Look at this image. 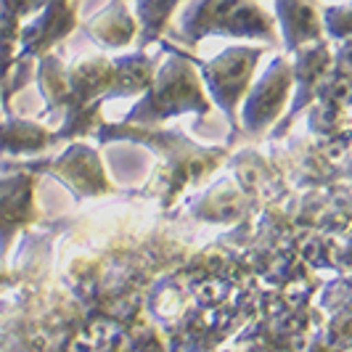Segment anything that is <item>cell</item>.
<instances>
[{"instance_id": "cell-1", "label": "cell", "mask_w": 352, "mask_h": 352, "mask_svg": "<svg viewBox=\"0 0 352 352\" xmlns=\"http://www.w3.org/2000/svg\"><path fill=\"white\" fill-rule=\"evenodd\" d=\"M183 32L191 37V43L210 32L270 35V21L249 0H196L186 11Z\"/></svg>"}, {"instance_id": "cell-2", "label": "cell", "mask_w": 352, "mask_h": 352, "mask_svg": "<svg viewBox=\"0 0 352 352\" xmlns=\"http://www.w3.org/2000/svg\"><path fill=\"white\" fill-rule=\"evenodd\" d=\"M183 109H207V101L194 69L173 58V64L159 72L157 82L151 85L143 106L133 111V117H167Z\"/></svg>"}, {"instance_id": "cell-3", "label": "cell", "mask_w": 352, "mask_h": 352, "mask_svg": "<svg viewBox=\"0 0 352 352\" xmlns=\"http://www.w3.org/2000/svg\"><path fill=\"white\" fill-rule=\"evenodd\" d=\"M257 56H260V51H254V48H230L204 67L207 85L228 114L239 106V101L247 93Z\"/></svg>"}, {"instance_id": "cell-4", "label": "cell", "mask_w": 352, "mask_h": 352, "mask_svg": "<svg viewBox=\"0 0 352 352\" xmlns=\"http://www.w3.org/2000/svg\"><path fill=\"white\" fill-rule=\"evenodd\" d=\"M292 90V67L276 58V64L267 69L260 85L252 90L247 106H244V122L249 124V130H263L278 117V111L283 109V101Z\"/></svg>"}, {"instance_id": "cell-5", "label": "cell", "mask_w": 352, "mask_h": 352, "mask_svg": "<svg viewBox=\"0 0 352 352\" xmlns=\"http://www.w3.org/2000/svg\"><path fill=\"white\" fill-rule=\"evenodd\" d=\"M30 180L27 177H11L0 180V241L8 244V239L16 233L21 223L30 220Z\"/></svg>"}, {"instance_id": "cell-6", "label": "cell", "mask_w": 352, "mask_h": 352, "mask_svg": "<svg viewBox=\"0 0 352 352\" xmlns=\"http://www.w3.org/2000/svg\"><path fill=\"white\" fill-rule=\"evenodd\" d=\"M278 14L283 19V30H286V43L294 48L300 43H310V37L316 40L320 35V21L310 3L305 0H278Z\"/></svg>"}, {"instance_id": "cell-7", "label": "cell", "mask_w": 352, "mask_h": 352, "mask_svg": "<svg viewBox=\"0 0 352 352\" xmlns=\"http://www.w3.org/2000/svg\"><path fill=\"white\" fill-rule=\"evenodd\" d=\"M69 82L77 96L90 98L114 85V67L106 58H85L72 69Z\"/></svg>"}, {"instance_id": "cell-8", "label": "cell", "mask_w": 352, "mask_h": 352, "mask_svg": "<svg viewBox=\"0 0 352 352\" xmlns=\"http://www.w3.org/2000/svg\"><path fill=\"white\" fill-rule=\"evenodd\" d=\"M45 141H48V130L32 122H8L0 130V148L8 151H35L43 148Z\"/></svg>"}, {"instance_id": "cell-9", "label": "cell", "mask_w": 352, "mask_h": 352, "mask_svg": "<svg viewBox=\"0 0 352 352\" xmlns=\"http://www.w3.org/2000/svg\"><path fill=\"white\" fill-rule=\"evenodd\" d=\"M141 61L143 58H124V61H120L114 67V82H117L114 93L127 96V93H138V90L151 85L148 82L151 80V69L146 64H141Z\"/></svg>"}, {"instance_id": "cell-10", "label": "cell", "mask_w": 352, "mask_h": 352, "mask_svg": "<svg viewBox=\"0 0 352 352\" xmlns=\"http://www.w3.org/2000/svg\"><path fill=\"white\" fill-rule=\"evenodd\" d=\"M177 3L180 0H138L143 24H146V32L148 35H154V32H159L164 27V21L173 14V8H175Z\"/></svg>"}]
</instances>
